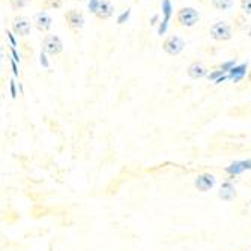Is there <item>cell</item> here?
I'll use <instances>...</instances> for the list:
<instances>
[{"instance_id": "obj_14", "label": "cell", "mask_w": 251, "mask_h": 251, "mask_svg": "<svg viewBox=\"0 0 251 251\" xmlns=\"http://www.w3.org/2000/svg\"><path fill=\"white\" fill-rule=\"evenodd\" d=\"M241 9L247 15H251V0H241Z\"/></svg>"}, {"instance_id": "obj_1", "label": "cell", "mask_w": 251, "mask_h": 251, "mask_svg": "<svg viewBox=\"0 0 251 251\" xmlns=\"http://www.w3.org/2000/svg\"><path fill=\"white\" fill-rule=\"evenodd\" d=\"M176 20L180 26L184 27H193L196 26L199 20H200V15L199 12L194 9V8H182L177 11V15H176Z\"/></svg>"}, {"instance_id": "obj_4", "label": "cell", "mask_w": 251, "mask_h": 251, "mask_svg": "<svg viewBox=\"0 0 251 251\" xmlns=\"http://www.w3.org/2000/svg\"><path fill=\"white\" fill-rule=\"evenodd\" d=\"M184 47H185L184 39L179 38V36H176V35L169 36V38L164 41V44H163V50H164L167 54H172V56L179 54L182 50H184Z\"/></svg>"}, {"instance_id": "obj_5", "label": "cell", "mask_w": 251, "mask_h": 251, "mask_svg": "<svg viewBox=\"0 0 251 251\" xmlns=\"http://www.w3.org/2000/svg\"><path fill=\"white\" fill-rule=\"evenodd\" d=\"M194 185L199 191L201 193H206L209 191L214 185H215V177L209 173H201L196 177V182H194Z\"/></svg>"}, {"instance_id": "obj_13", "label": "cell", "mask_w": 251, "mask_h": 251, "mask_svg": "<svg viewBox=\"0 0 251 251\" xmlns=\"http://www.w3.org/2000/svg\"><path fill=\"white\" fill-rule=\"evenodd\" d=\"M244 70H245V65H241L239 68H233V70L230 71V77H232L235 81H238V80L244 75Z\"/></svg>"}, {"instance_id": "obj_7", "label": "cell", "mask_w": 251, "mask_h": 251, "mask_svg": "<svg viewBox=\"0 0 251 251\" xmlns=\"http://www.w3.org/2000/svg\"><path fill=\"white\" fill-rule=\"evenodd\" d=\"M14 32L20 36H27L30 32V21L26 17H17L14 20Z\"/></svg>"}, {"instance_id": "obj_6", "label": "cell", "mask_w": 251, "mask_h": 251, "mask_svg": "<svg viewBox=\"0 0 251 251\" xmlns=\"http://www.w3.org/2000/svg\"><path fill=\"white\" fill-rule=\"evenodd\" d=\"M65 20L68 23V26L71 29H81L83 25H84V17L81 12L75 11V9H71L65 14Z\"/></svg>"}, {"instance_id": "obj_10", "label": "cell", "mask_w": 251, "mask_h": 251, "mask_svg": "<svg viewBox=\"0 0 251 251\" xmlns=\"http://www.w3.org/2000/svg\"><path fill=\"white\" fill-rule=\"evenodd\" d=\"M218 197L221 200H226V201H230L236 197V191H235V187L230 184V182H224L220 188V193H218Z\"/></svg>"}, {"instance_id": "obj_17", "label": "cell", "mask_w": 251, "mask_h": 251, "mask_svg": "<svg viewBox=\"0 0 251 251\" xmlns=\"http://www.w3.org/2000/svg\"><path fill=\"white\" fill-rule=\"evenodd\" d=\"M248 80H250V83H251V71H250V74H248Z\"/></svg>"}, {"instance_id": "obj_9", "label": "cell", "mask_w": 251, "mask_h": 251, "mask_svg": "<svg viewBox=\"0 0 251 251\" xmlns=\"http://www.w3.org/2000/svg\"><path fill=\"white\" fill-rule=\"evenodd\" d=\"M113 12H115V8H113V5L108 2V0H100V5L97 8V12L95 15L100 18V20H107L113 15Z\"/></svg>"}, {"instance_id": "obj_18", "label": "cell", "mask_w": 251, "mask_h": 251, "mask_svg": "<svg viewBox=\"0 0 251 251\" xmlns=\"http://www.w3.org/2000/svg\"><path fill=\"white\" fill-rule=\"evenodd\" d=\"M80 2H81V0H80Z\"/></svg>"}, {"instance_id": "obj_15", "label": "cell", "mask_w": 251, "mask_h": 251, "mask_svg": "<svg viewBox=\"0 0 251 251\" xmlns=\"http://www.w3.org/2000/svg\"><path fill=\"white\" fill-rule=\"evenodd\" d=\"M29 3V0H11V5L14 9L17 8H23V6H26Z\"/></svg>"}, {"instance_id": "obj_8", "label": "cell", "mask_w": 251, "mask_h": 251, "mask_svg": "<svg viewBox=\"0 0 251 251\" xmlns=\"http://www.w3.org/2000/svg\"><path fill=\"white\" fill-rule=\"evenodd\" d=\"M33 21H35V26H36L41 32H47V30L51 27V23H53L51 17H50L47 12H38V14L35 15Z\"/></svg>"}, {"instance_id": "obj_2", "label": "cell", "mask_w": 251, "mask_h": 251, "mask_svg": "<svg viewBox=\"0 0 251 251\" xmlns=\"http://www.w3.org/2000/svg\"><path fill=\"white\" fill-rule=\"evenodd\" d=\"M209 33L215 41H229L232 38V27L226 21H217L211 26Z\"/></svg>"}, {"instance_id": "obj_11", "label": "cell", "mask_w": 251, "mask_h": 251, "mask_svg": "<svg viewBox=\"0 0 251 251\" xmlns=\"http://www.w3.org/2000/svg\"><path fill=\"white\" fill-rule=\"evenodd\" d=\"M188 75L191 78H201V77L206 75V68H204L201 63L196 62V63L190 65V68H188Z\"/></svg>"}, {"instance_id": "obj_12", "label": "cell", "mask_w": 251, "mask_h": 251, "mask_svg": "<svg viewBox=\"0 0 251 251\" xmlns=\"http://www.w3.org/2000/svg\"><path fill=\"white\" fill-rule=\"evenodd\" d=\"M212 6L218 11H227L233 6V0H211Z\"/></svg>"}, {"instance_id": "obj_16", "label": "cell", "mask_w": 251, "mask_h": 251, "mask_svg": "<svg viewBox=\"0 0 251 251\" xmlns=\"http://www.w3.org/2000/svg\"><path fill=\"white\" fill-rule=\"evenodd\" d=\"M60 6H62L60 0H47V3H45V8H60Z\"/></svg>"}, {"instance_id": "obj_3", "label": "cell", "mask_w": 251, "mask_h": 251, "mask_svg": "<svg viewBox=\"0 0 251 251\" xmlns=\"http://www.w3.org/2000/svg\"><path fill=\"white\" fill-rule=\"evenodd\" d=\"M42 50L45 53L51 54V56H56V54H59L63 50V44H62L59 36L49 35V36H45V39L42 42Z\"/></svg>"}]
</instances>
